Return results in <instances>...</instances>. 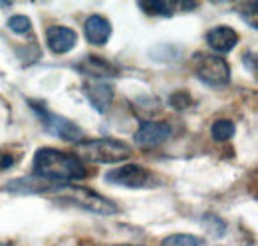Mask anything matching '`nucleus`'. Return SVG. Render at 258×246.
I'll return each mask as SVG.
<instances>
[{"instance_id":"9","label":"nucleus","mask_w":258,"mask_h":246,"mask_svg":"<svg viewBox=\"0 0 258 246\" xmlns=\"http://www.w3.org/2000/svg\"><path fill=\"white\" fill-rule=\"evenodd\" d=\"M207 42H209V46L213 50H217L221 54H226V52H230L236 46L238 34L232 28H228V26H217V28H213L207 34Z\"/></svg>"},{"instance_id":"16","label":"nucleus","mask_w":258,"mask_h":246,"mask_svg":"<svg viewBox=\"0 0 258 246\" xmlns=\"http://www.w3.org/2000/svg\"><path fill=\"white\" fill-rule=\"evenodd\" d=\"M12 165H14V159H12L10 155L0 151V169H8V167H12Z\"/></svg>"},{"instance_id":"1","label":"nucleus","mask_w":258,"mask_h":246,"mask_svg":"<svg viewBox=\"0 0 258 246\" xmlns=\"http://www.w3.org/2000/svg\"><path fill=\"white\" fill-rule=\"evenodd\" d=\"M34 175L48 179V181H70V179H84L88 175L86 165L70 153L58 149H38L34 155Z\"/></svg>"},{"instance_id":"13","label":"nucleus","mask_w":258,"mask_h":246,"mask_svg":"<svg viewBox=\"0 0 258 246\" xmlns=\"http://www.w3.org/2000/svg\"><path fill=\"white\" fill-rule=\"evenodd\" d=\"M161 246H201V240L193 234H171L163 240Z\"/></svg>"},{"instance_id":"14","label":"nucleus","mask_w":258,"mask_h":246,"mask_svg":"<svg viewBox=\"0 0 258 246\" xmlns=\"http://www.w3.org/2000/svg\"><path fill=\"white\" fill-rule=\"evenodd\" d=\"M143 10H147V12H155V14H161V16H171V12H173V2H141L139 4Z\"/></svg>"},{"instance_id":"11","label":"nucleus","mask_w":258,"mask_h":246,"mask_svg":"<svg viewBox=\"0 0 258 246\" xmlns=\"http://www.w3.org/2000/svg\"><path fill=\"white\" fill-rule=\"evenodd\" d=\"M86 68H88V72H90V78H105L107 74H115V70L107 64L105 60H99V58H90V60H86Z\"/></svg>"},{"instance_id":"8","label":"nucleus","mask_w":258,"mask_h":246,"mask_svg":"<svg viewBox=\"0 0 258 246\" xmlns=\"http://www.w3.org/2000/svg\"><path fill=\"white\" fill-rule=\"evenodd\" d=\"M46 42L50 46L52 52L56 54H66L70 52L76 42H78V34L72 30V28H66V26H52L46 32Z\"/></svg>"},{"instance_id":"10","label":"nucleus","mask_w":258,"mask_h":246,"mask_svg":"<svg viewBox=\"0 0 258 246\" xmlns=\"http://www.w3.org/2000/svg\"><path fill=\"white\" fill-rule=\"evenodd\" d=\"M109 36H111V24L103 18V16H90L88 20H86V38H88V42H92V44H105L107 40H109Z\"/></svg>"},{"instance_id":"17","label":"nucleus","mask_w":258,"mask_h":246,"mask_svg":"<svg viewBox=\"0 0 258 246\" xmlns=\"http://www.w3.org/2000/svg\"><path fill=\"white\" fill-rule=\"evenodd\" d=\"M119 246H131V244H119Z\"/></svg>"},{"instance_id":"6","label":"nucleus","mask_w":258,"mask_h":246,"mask_svg":"<svg viewBox=\"0 0 258 246\" xmlns=\"http://www.w3.org/2000/svg\"><path fill=\"white\" fill-rule=\"evenodd\" d=\"M171 135V127L167 123H143L137 133H135V141L143 147H155V145H161L163 141H167Z\"/></svg>"},{"instance_id":"5","label":"nucleus","mask_w":258,"mask_h":246,"mask_svg":"<svg viewBox=\"0 0 258 246\" xmlns=\"http://www.w3.org/2000/svg\"><path fill=\"white\" fill-rule=\"evenodd\" d=\"M149 179V171L139 167V165H123L119 169H113L105 175V181L113 184H121L129 189H139L147 183Z\"/></svg>"},{"instance_id":"18","label":"nucleus","mask_w":258,"mask_h":246,"mask_svg":"<svg viewBox=\"0 0 258 246\" xmlns=\"http://www.w3.org/2000/svg\"><path fill=\"white\" fill-rule=\"evenodd\" d=\"M0 246H6V244H0Z\"/></svg>"},{"instance_id":"2","label":"nucleus","mask_w":258,"mask_h":246,"mask_svg":"<svg viewBox=\"0 0 258 246\" xmlns=\"http://www.w3.org/2000/svg\"><path fill=\"white\" fill-rule=\"evenodd\" d=\"M76 151L80 157L94 161V163H119L125 161L131 149L125 143L115 139H92V141H80L76 143Z\"/></svg>"},{"instance_id":"4","label":"nucleus","mask_w":258,"mask_h":246,"mask_svg":"<svg viewBox=\"0 0 258 246\" xmlns=\"http://www.w3.org/2000/svg\"><path fill=\"white\" fill-rule=\"evenodd\" d=\"M36 107V105H34ZM36 113L42 117V125L48 133H52L54 137H60L64 141H72V143H80L82 141V135L84 131L76 125L74 121L66 119L62 115H56V113H48L46 109H40L36 107Z\"/></svg>"},{"instance_id":"3","label":"nucleus","mask_w":258,"mask_h":246,"mask_svg":"<svg viewBox=\"0 0 258 246\" xmlns=\"http://www.w3.org/2000/svg\"><path fill=\"white\" fill-rule=\"evenodd\" d=\"M195 74L209 86H225L230 78V68L223 58L213 54H195L193 56Z\"/></svg>"},{"instance_id":"12","label":"nucleus","mask_w":258,"mask_h":246,"mask_svg":"<svg viewBox=\"0 0 258 246\" xmlns=\"http://www.w3.org/2000/svg\"><path fill=\"white\" fill-rule=\"evenodd\" d=\"M234 135V123L228 119H219L213 125V137L217 141H228Z\"/></svg>"},{"instance_id":"7","label":"nucleus","mask_w":258,"mask_h":246,"mask_svg":"<svg viewBox=\"0 0 258 246\" xmlns=\"http://www.w3.org/2000/svg\"><path fill=\"white\" fill-rule=\"evenodd\" d=\"M84 92L88 95V99L92 101V105L96 107L97 111H107V107L111 105V99H113V90L109 84L96 80V78H90V82L84 84Z\"/></svg>"},{"instance_id":"15","label":"nucleus","mask_w":258,"mask_h":246,"mask_svg":"<svg viewBox=\"0 0 258 246\" xmlns=\"http://www.w3.org/2000/svg\"><path fill=\"white\" fill-rule=\"evenodd\" d=\"M8 28L14 32V34H26V32L32 28L30 20L26 16H12L8 20Z\"/></svg>"}]
</instances>
